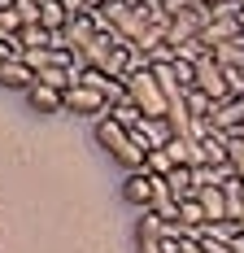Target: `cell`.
Instances as JSON below:
<instances>
[{
  "label": "cell",
  "mask_w": 244,
  "mask_h": 253,
  "mask_svg": "<svg viewBox=\"0 0 244 253\" xmlns=\"http://www.w3.org/2000/svg\"><path fill=\"white\" fill-rule=\"evenodd\" d=\"M153 197H157V175H148V170H131V175L122 179V201L135 205V210H153Z\"/></svg>",
  "instance_id": "obj_3"
},
{
  "label": "cell",
  "mask_w": 244,
  "mask_h": 253,
  "mask_svg": "<svg viewBox=\"0 0 244 253\" xmlns=\"http://www.w3.org/2000/svg\"><path fill=\"white\" fill-rule=\"evenodd\" d=\"M196 92H205L214 105L231 101V87H227V70H222L214 57H205L201 66H196Z\"/></svg>",
  "instance_id": "obj_2"
},
{
  "label": "cell",
  "mask_w": 244,
  "mask_h": 253,
  "mask_svg": "<svg viewBox=\"0 0 244 253\" xmlns=\"http://www.w3.org/2000/svg\"><path fill=\"white\" fill-rule=\"evenodd\" d=\"M236 236H240V227H236V223H205L196 240H222V245H231Z\"/></svg>",
  "instance_id": "obj_16"
},
{
  "label": "cell",
  "mask_w": 244,
  "mask_h": 253,
  "mask_svg": "<svg viewBox=\"0 0 244 253\" xmlns=\"http://www.w3.org/2000/svg\"><path fill=\"white\" fill-rule=\"evenodd\" d=\"M96 35H100V13H79V18H70L66 35H61V44H66L70 52H83Z\"/></svg>",
  "instance_id": "obj_6"
},
{
  "label": "cell",
  "mask_w": 244,
  "mask_h": 253,
  "mask_svg": "<svg viewBox=\"0 0 244 253\" xmlns=\"http://www.w3.org/2000/svg\"><path fill=\"white\" fill-rule=\"evenodd\" d=\"M66 114H83V118H105L109 114V101L100 96V92H92V87H83V83H74L70 92H66Z\"/></svg>",
  "instance_id": "obj_4"
},
{
  "label": "cell",
  "mask_w": 244,
  "mask_h": 253,
  "mask_svg": "<svg viewBox=\"0 0 244 253\" xmlns=\"http://www.w3.org/2000/svg\"><path fill=\"white\" fill-rule=\"evenodd\" d=\"M166 153L174 157V166H205V157H201V140H192V135H174L170 144H166Z\"/></svg>",
  "instance_id": "obj_11"
},
{
  "label": "cell",
  "mask_w": 244,
  "mask_h": 253,
  "mask_svg": "<svg viewBox=\"0 0 244 253\" xmlns=\"http://www.w3.org/2000/svg\"><path fill=\"white\" fill-rule=\"evenodd\" d=\"M179 223H188V227H192V231H201V227H205V223H209V218H205V210H201V201H196V197H192V201H183V205H179Z\"/></svg>",
  "instance_id": "obj_18"
},
{
  "label": "cell",
  "mask_w": 244,
  "mask_h": 253,
  "mask_svg": "<svg viewBox=\"0 0 244 253\" xmlns=\"http://www.w3.org/2000/svg\"><path fill=\"white\" fill-rule=\"evenodd\" d=\"M79 83H83V87H92V92H100V96L109 101V109L126 101V83H118V79H109L105 70H92V66H87V70L79 75Z\"/></svg>",
  "instance_id": "obj_7"
},
{
  "label": "cell",
  "mask_w": 244,
  "mask_h": 253,
  "mask_svg": "<svg viewBox=\"0 0 244 253\" xmlns=\"http://www.w3.org/2000/svg\"><path fill=\"white\" fill-rule=\"evenodd\" d=\"M214 61L222 70H244V35L231 40V44H222V48H214Z\"/></svg>",
  "instance_id": "obj_14"
},
{
  "label": "cell",
  "mask_w": 244,
  "mask_h": 253,
  "mask_svg": "<svg viewBox=\"0 0 244 253\" xmlns=\"http://www.w3.org/2000/svg\"><path fill=\"white\" fill-rule=\"evenodd\" d=\"M87 9H92V13H100V9H105V0H87Z\"/></svg>",
  "instance_id": "obj_25"
},
{
  "label": "cell",
  "mask_w": 244,
  "mask_h": 253,
  "mask_svg": "<svg viewBox=\"0 0 244 253\" xmlns=\"http://www.w3.org/2000/svg\"><path fill=\"white\" fill-rule=\"evenodd\" d=\"M231 175L244 183V135H231Z\"/></svg>",
  "instance_id": "obj_21"
},
{
  "label": "cell",
  "mask_w": 244,
  "mask_h": 253,
  "mask_svg": "<svg viewBox=\"0 0 244 253\" xmlns=\"http://www.w3.org/2000/svg\"><path fill=\"white\" fill-rule=\"evenodd\" d=\"M209 131H222V135H244V96H231V101L214 105V114H209Z\"/></svg>",
  "instance_id": "obj_5"
},
{
  "label": "cell",
  "mask_w": 244,
  "mask_h": 253,
  "mask_svg": "<svg viewBox=\"0 0 244 253\" xmlns=\"http://www.w3.org/2000/svg\"><path fill=\"white\" fill-rule=\"evenodd\" d=\"M144 170L148 175H157V179H166L174 170V157L166 149H148V157H144Z\"/></svg>",
  "instance_id": "obj_15"
},
{
  "label": "cell",
  "mask_w": 244,
  "mask_h": 253,
  "mask_svg": "<svg viewBox=\"0 0 244 253\" xmlns=\"http://www.w3.org/2000/svg\"><path fill=\"white\" fill-rule=\"evenodd\" d=\"M188 114H192L196 123H209V114H214V101H209V96H205V92H188Z\"/></svg>",
  "instance_id": "obj_17"
},
{
  "label": "cell",
  "mask_w": 244,
  "mask_h": 253,
  "mask_svg": "<svg viewBox=\"0 0 244 253\" xmlns=\"http://www.w3.org/2000/svg\"><path fill=\"white\" fill-rule=\"evenodd\" d=\"M0 87H9V92H31V87H35V70L26 66L22 57H13V61L0 66Z\"/></svg>",
  "instance_id": "obj_9"
},
{
  "label": "cell",
  "mask_w": 244,
  "mask_h": 253,
  "mask_svg": "<svg viewBox=\"0 0 244 253\" xmlns=\"http://www.w3.org/2000/svg\"><path fill=\"white\" fill-rule=\"evenodd\" d=\"M61 4H66V13H70V18H79V13H92V9H87V0H61Z\"/></svg>",
  "instance_id": "obj_22"
},
{
  "label": "cell",
  "mask_w": 244,
  "mask_h": 253,
  "mask_svg": "<svg viewBox=\"0 0 244 253\" xmlns=\"http://www.w3.org/2000/svg\"><path fill=\"white\" fill-rule=\"evenodd\" d=\"M109 118H118V123L131 131V126H140V118H144V114H140L131 101H122V105H114V109H109Z\"/></svg>",
  "instance_id": "obj_19"
},
{
  "label": "cell",
  "mask_w": 244,
  "mask_h": 253,
  "mask_svg": "<svg viewBox=\"0 0 244 253\" xmlns=\"http://www.w3.org/2000/svg\"><path fill=\"white\" fill-rule=\"evenodd\" d=\"M40 26L52 31V35H66V26H70L66 4H61V0H40Z\"/></svg>",
  "instance_id": "obj_13"
},
{
  "label": "cell",
  "mask_w": 244,
  "mask_h": 253,
  "mask_svg": "<svg viewBox=\"0 0 244 253\" xmlns=\"http://www.w3.org/2000/svg\"><path fill=\"white\" fill-rule=\"evenodd\" d=\"M183 253H209V249H205L201 240H183Z\"/></svg>",
  "instance_id": "obj_23"
},
{
  "label": "cell",
  "mask_w": 244,
  "mask_h": 253,
  "mask_svg": "<svg viewBox=\"0 0 244 253\" xmlns=\"http://www.w3.org/2000/svg\"><path fill=\"white\" fill-rule=\"evenodd\" d=\"M201 157H205V166H214V170H231V135L209 131V135L201 140Z\"/></svg>",
  "instance_id": "obj_8"
},
{
  "label": "cell",
  "mask_w": 244,
  "mask_h": 253,
  "mask_svg": "<svg viewBox=\"0 0 244 253\" xmlns=\"http://www.w3.org/2000/svg\"><path fill=\"white\" fill-rule=\"evenodd\" d=\"M126 101L135 105L144 118H166V114H170L166 92H162V83H157V75H153V66H140L135 75L126 79Z\"/></svg>",
  "instance_id": "obj_1"
},
{
  "label": "cell",
  "mask_w": 244,
  "mask_h": 253,
  "mask_svg": "<svg viewBox=\"0 0 244 253\" xmlns=\"http://www.w3.org/2000/svg\"><path fill=\"white\" fill-rule=\"evenodd\" d=\"M26 101H31L35 114H66V96L52 92V87H44V83H35V87L26 92Z\"/></svg>",
  "instance_id": "obj_12"
},
{
  "label": "cell",
  "mask_w": 244,
  "mask_h": 253,
  "mask_svg": "<svg viewBox=\"0 0 244 253\" xmlns=\"http://www.w3.org/2000/svg\"><path fill=\"white\" fill-rule=\"evenodd\" d=\"M13 9H18V18H22V31L26 26H40V0H9Z\"/></svg>",
  "instance_id": "obj_20"
},
{
  "label": "cell",
  "mask_w": 244,
  "mask_h": 253,
  "mask_svg": "<svg viewBox=\"0 0 244 253\" xmlns=\"http://www.w3.org/2000/svg\"><path fill=\"white\" fill-rule=\"evenodd\" d=\"M196 201H201V210H205V218H209V223H231V218H227V192H222V183L201 188V192H196Z\"/></svg>",
  "instance_id": "obj_10"
},
{
  "label": "cell",
  "mask_w": 244,
  "mask_h": 253,
  "mask_svg": "<svg viewBox=\"0 0 244 253\" xmlns=\"http://www.w3.org/2000/svg\"><path fill=\"white\" fill-rule=\"evenodd\" d=\"M231 253H244V231L236 236V240H231Z\"/></svg>",
  "instance_id": "obj_24"
}]
</instances>
